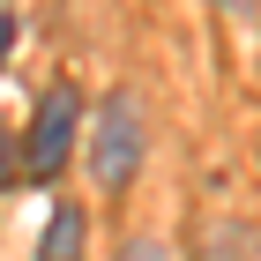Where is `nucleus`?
<instances>
[{
    "label": "nucleus",
    "instance_id": "obj_4",
    "mask_svg": "<svg viewBox=\"0 0 261 261\" xmlns=\"http://www.w3.org/2000/svg\"><path fill=\"white\" fill-rule=\"evenodd\" d=\"M15 172H22V149H15V135H0V187H15Z\"/></svg>",
    "mask_w": 261,
    "mask_h": 261
},
{
    "label": "nucleus",
    "instance_id": "obj_1",
    "mask_svg": "<svg viewBox=\"0 0 261 261\" xmlns=\"http://www.w3.org/2000/svg\"><path fill=\"white\" fill-rule=\"evenodd\" d=\"M135 164H142V112L135 105H105L97 112V142H90V172H97L105 187H127L135 179Z\"/></svg>",
    "mask_w": 261,
    "mask_h": 261
},
{
    "label": "nucleus",
    "instance_id": "obj_5",
    "mask_svg": "<svg viewBox=\"0 0 261 261\" xmlns=\"http://www.w3.org/2000/svg\"><path fill=\"white\" fill-rule=\"evenodd\" d=\"M127 261H172V254H164V246H149V239H142V246H127Z\"/></svg>",
    "mask_w": 261,
    "mask_h": 261
},
{
    "label": "nucleus",
    "instance_id": "obj_6",
    "mask_svg": "<svg viewBox=\"0 0 261 261\" xmlns=\"http://www.w3.org/2000/svg\"><path fill=\"white\" fill-rule=\"evenodd\" d=\"M231 8H261V0H231Z\"/></svg>",
    "mask_w": 261,
    "mask_h": 261
},
{
    "label": "nucleus",
    "instance_id": "obj_2",
    "mask_svg": "<svg viewBox=\"0 0 261 261\" xmlns=\"http://www.w3.org/2000/svg\"><path fill=\"white\" fill-rule=\"evenodd\" d=\"M67 142H75V90H53L30 120V142H22V164L30 172H60L67 164Z\"/></svg>",
    "mask_w": 261,
    "mask_h": 261
},
{
    "label": "nucleus",
    "instance_id": "obj_7",
    "mask_svg": "<svg viewBox=\"0 0 261 261\" xmlns=\"http://www.w3.org/2000/svg\"><path fill=\"white\" fill-rule=\"evenodd\" d=\"M0 38H8V30H0Z\"/></svg>",
    "mask_w": 261,
    "mask_h": 261
},
{
    "label": "nucleus",
    "instance_id": "obj_3",
    "mask_svg": "<svg viewBox=\"0 0 261 261\" xmlns=\"http://www.w3.org/2000/svg\"><path fill=\"white\" fill-rule=\"evenodd\" d=\"M38 261H82V209H60L53 231L38 239Z\"/></svg>",
    "mask_w": 261,
    "mask_h": 261
}]
</instances>
